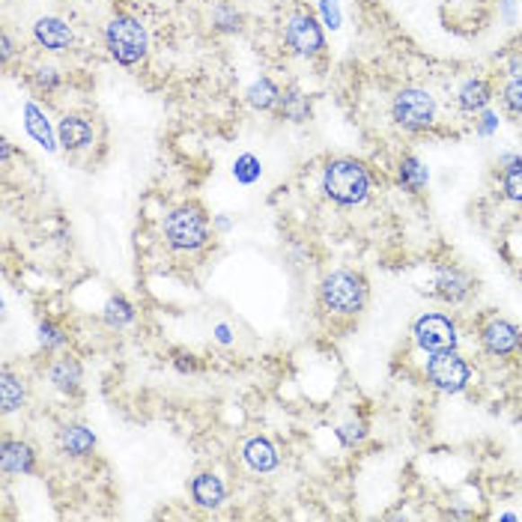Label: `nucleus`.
Wrapping results in <instances>:
<instances>
[{
	"instance_id": "26",
	"label": "nucleus",
	"mask_w": 522,
	"mask_h": 522,
	"mask_svg": "<svg viewBox=\"0 0 522 522\" xmlns=\"http://www.w3.org/2000/svg\"><path fill=\"white\" fill-rule=\"evenodd\" d=\"M505 194L510 200L522 203V162H514L505 171Z\"/></svg>"
},
{
	"instance_id": "18",
	"label": "nucleus",
	"mask_w": 522,
	"mask_h": 522,
	"mask_svg": "<svg viewBox=\"0 0 522 522\" xmlns=\"http://www.w3.org/2000/svg\"><path fill=\"white\" fill-rule=\"evenodd\" d=\"M24 403H27L24 382L15 373L4 370V379H0V409H4V415L18 412V409H24Z\"/></svg>"
},
{
	"instance_id": "21",
	"label": "nucleus",
	"mask_w": 522,
	"mask_h": 522,
	"mask_svg": "<svg viewBox=\"0 0 522 522\" xmlns=\"http://www.w3.org/2000/svg\"><path fill=\"white\" fill-rule=\"evenodd\" d=\"M102 316H105V323L111 325V329H123V325L135 323L137 311L126 296H111L105 302V311H102Z\"/></svg>"
},
{
	"instance_id": "20",
	"label": "nucleus",
	"mask_w": 522,
	"mask_h": 522,
	"mask_svg": "<svg viewBox=\"0 0 522 522\" xmlns=\"http://www.w3.org/2000/svg\"><path fill=\"white\" fill-rule=\"evenodd\" d=\"M245 96H248V105H251V108H257V111H272V108H278V102H281V90L275 87V81L260 78V81L251 84Z\"/></svg>"
},
{
	"instance_id": "31",
	"label": "nucleus",
	"mask_w": 522,
	"mask_h": 522,
	"mask_svg": "<svg viewBox=\"0 0 522 522\" xmlns=\"http://www.w3.org/2000/svg\"><path fill=\"white\" fill-rule=\"evenodd\" d=\"M508 72L514 75V78H522V49H517L514 54H510V60H508Z\"/></svg>"
},
{
	"instance_id": "2",
	"label": "nucleus",
	"mask_w": 522,
	"mask_h": 522,
	"mask_svg": "<svg viewBox=\"0 0 522 522\" xmlns=\"http://www.w3.org/2000/svg\"><path fill=\"white\" fill-rule=\"evenodd\" d=\"M105 45H108V54L119 66H137L149 54V33L141 18L119 13L105 27Z\"/></svg>"
},
{
	"instance_id": "10",
	"label": "nucleus",
	"mask_w": 522,
	"mask_h": 522,
	"mask_svg": "<svg viewBox=\"0 0 522 522\" xmlns=\"http://www.w3.org/2000/svg\"><path fill=\"white\" fill-rule=\"evenodd\" d=\"M33 40L42 45L45 51H69L75 36H72V27L63 22V18H54V15H45L40 22L33 24Z\"/></svg>"
},
{
	"instance_id": "30",
	"label": "nucleus",
	"mask_w": 522,
	"mask_h": 522,
	"mask_svg": "<svg viewBox=\"0 0 522 522\" xmlns=\"http://www.w3.org/2000/svg\"><path fill=\"white\" fill-rule=\"evenodd\" d=\"M338 436L343 439V445H352V442H358L361 436H365V427H361V424H347V427H341Z\"/></svg>"
},
{
	"instance_id": "13",
	"label": "nucleus",
	"mask_w": 522,
	"mask_h": 522,
	"mask_svg": "<svg viewBox=\"0 0 522 522\" xmlns=\"http://www.w3.org/2000/svg\"><path fill=\"white\" fill-rule=\"evenodd\" d=\"M191 499H194V505L203 510H216L224 505V499H227V487H224V481L216 472H200L198 478L191 481Z\"/></svg>"
},
{
	"instance_id": "6",
	"label": "nucleus",
	"mask_w": 522,
	"mask_h": 522,
	"mask_svg": "<svg viewBox=\"0 0 522 522\" xmlns=\"http://www.w3.org/2000/svg\"><path fill=\"white\" fill-rule=\"evenodd\" d=\"M284 42L290 45V51L298 54V58H316V54H323L325 36H323L320 22H316V15H311L307 9H296V13L287 18Z\"/></svg>"
},
{
	"instance_id": "5",
	"label": "nucleus",
	"mask_w": 522,
	"mask_h": 522,
	"mask_svg": "<svg viewBox=\"0 0 522 522\" xmlns=\"http://www.w3.org/2000/svg\"><path fill=\"white\" fill-rule=\"evenodd\" d=\"M391 114H394V123L400 128L424 132V128H430L436 123V99H433V93L424 87H403L394 96Z\"/></svg>"
},
{
	"instance_id": "12",
	"label": "nucleus",
	"mask_w": 522,
	"mask_h": 522,
	"mask_svg": "<svg viewBox=\"0 0 522 522\" xmlns=\"http://www.w3.org/2000/svg\"><path fill=\"white\" fill-rule=\"evenodd\" d=\"M242 460L248 463L251 472L257 474H269L278 469L281 456H278V447L266 439V436H251V439L242 445Z\"/></svg>"
},
{
	"instance_id": "1",
	"label": "nucleus",
	"mask_w": 522,
	"mask_h": 522,
	"mask_svg": "<svg viewBox=\"0 0 522 522\" xmlns=\"http://www.w3.org/2000/svg\"><path fill=\"white\" fill-rule=\"evenodd\" d=\"M323 191L325 198L341 203V207H358L370 194V173L356 158H334L323 171Z\"/></svg>"
},
{
	"instance_id": "11",
	"label": "nucleus",
	"mask_w": 522,
	"mask_h": 522,
	"mask_svg": "<svg viewBox=\"0 0 522 522\" xmlns=\"http://www.w3.org/2000/svg\"><path fill=\"white\" fill-rule=\"evenodd\" d=\"M36 451L22 439H4L0 447V472L4 474H33Z\"/></svg>"
},
{
	"instance_id": "15",
	"label": "nucleus",
	"mask_w": 522,
	"mask_h": 522,
	"mask_svg": "<svg viewBox=\"0 0 522 522\" xmlns=\"http://www.w3.org/2000/svg\"><path fill=\"white\" fill-rule=\"evenodd\" d=\"M58 442L63 447V454L78 456V460L96 451V436H93V430H87L84 424H63Z\"/></svg>"
},
{
	"instance_id": "14",
	"label": "nucleus",
	"mask_w": 522,
	"mask_h": 522,
	"mask_svg": "<svg viewBox=\"0 0 522 522\" xmlns=\"http://www.w3.org/2000/svg\"><path fill=\"white\" fill-rule=\"evenodd\" d=\"M58 137L66 153H78V149H87L93 144V123L78 114H69L60 119Z\"/></svg>"
},
{
	"instance_id": "16",
	"label": "nucleus",
	"mask_w": 522,
	"mask_h": 522,
	"mask_svg": "<svg viewBox=\"0 0 522 522\" xmlns=\"http://www.w3.org/2000/svg\"><path fill=\"white\" fill-rule=\"evenodd\" d=\"M436 287H439V296L445 302H463L465 296L472 293V278L463 272V269H439L436 275Z\"/></svg>"
},
{
	"instance_id": "35",
	"label": "nucleus",
	"mask_w": 522,
	"mask_h": 522,
	"mask_svg": "<svg viewBox=\"0 0 522 522\" xmlns=\"http://www.w3.org/2000/svg\"><path fill=\"white\" fill-rule=\"evenodd\" d=\"M6 4H9V0H6Z\"/></svg>"
},
{
	"instance_id": "23",
	"label": "nucleus",
	"mask_w": 522,
	"mask_h": 522,
	"mask_svg": "<svg viewBox=\"0 0 522 522\" xmlns=\"http://www.w3.org/2000/svg\"><path fill=\"white\" fill-rule=\"evenodd\" d=\"M278 111H281V117L293 119V123H302V119H307V99L298 93L296 87L281 93V102H278Z\"/></svg>"
},
{
	"instance_id": "28",
	"label": "nucleus",
	"mask_w": 522,
	"mask_h": 522,
	"mask_svg": "<svg viewBox=\"0 0 522 522\" xmlns=\"http://www.w3.org/2000/svg\"><path fill=\"white\" fill-rule=\"evenodd\" d=\"M40 341H42V347L45 349H60V347H66V334H63V329H58L54 323L45 320L40 325Z\"/></svg>"
},
{
	"instance_id": "9",
	"label": "nucleus",
	"mask_w": 522,
	"mask_h": 522,
	"mask_svg": "<svg viewBox=\"0 0 522 522\" xmlns=\"http://www.w3.org/2000/svg\"><path fill=\"white\" fill-rule=\"evenodd\" d=\"M481 341H483V347H487V352H492V356H514V352L522 347L519 329L508 320H492V323L483 325Z\"/></svg>"
},
{
	"instance_id": "3",
	"label": "nucleus",
	"mask_w": 522,
	"mask_h": 522,
	"mask_svg": "<svg viewBox=\"0 0 522 522\" xmlns=\"http://www.w3.org/2000/svg\"><path fill=\"white\" fill-rule=\"evenodd\" d=\"M320 302L329 314L338 316H356L365 311L367 302V287L365 278L349 272V269H338L329 272L320 284Z\"/></svg>"
},
{
	"instance_id": "17",
	"label": "nucleus",
	"mask_w": 522,
	"mask_h": 522,
	"mask_svg": "<svg viewBox=\"0 0 522 522\" xmlns=\"http://www.w3.org/2000/svg\"><path fill=\"white\" fill-rule=\"evenodd\" d=\"M456 102H460L463 111H469V114H478V111H483L492 102L490 81H483V78L465 81L463 87H460V93H456Z\"/></svg>"
},
{
	"instance_id": "8",
	"label": "nucleus",
	"mask_w": 522,
	"mask_h": 522,
	"mask_svg": "<svg viewBox=\"0 0 522 522\" xmlns=\"http://www.w3.org/2000/svg\"><path fill=\"white\" fill-rule=\"evenodd\" d=\"M415 341L427 352H442L456 347V325L442 314H424L415 323Z\"/></svg>"
},
{
	"instance_id": "4",
	"label": "nucleus",
	"mask_w": 522,
	"mask_h": 522,
	"mask_svg": "<svg viewBox=\"0 0 522 522\" xmlns=\"http://www.w3.org/2000/svg\"><path fill=\"white\" fill-rule=\"evenodd\" d=\"M162 233L173 251H200L209 242V221L198 203H182L164 216Z\"/></svg>"
},
{
	"instance_id": "29",
	"label": "nucleus",
	"mask_w": 522,
	"mask_h": 522,
	"mask_svg": "<svg viewBox=\"0 0 522 522\" xmlns=\"http://www.w3.org/2000/svg\"><path fill=\"white\" fill-rule=\"evenodd\" d=\"M33 81H36V87L49 93V90H54L60 84V75H58V69H54V66H42V69H36Z\"/></svg>"
},
{
	"instance_id": "32",
	"label": "nucleus",
	"mask_w": 522,
	"mask_h": 522,
	"mask_svg": "<svg viewBox=\"0 0 522 522\" xmlns=\"http://www.w3.org/2000/svg\"><path fill=\"white\" fill-rule=\"evenodd\" d=\"M323 13H325V18H329V27H338V6H334V0H323Z\"/></svg>"
},
{
	"instance_id": "25",
	"label": "nucleus",
	"mask_w": 522,
	"mask_h": 522,
	"mask_svg": "<svg viewBox=\"0 0 522 522\" xmlns=\"http://www.w3.org/2000/svg\"><path fill=\"white\" fill-rule=\"evenodd\" d=\"M400 180H403L409 189H421V182L427 180V171L418 158H403V164H400Z\"/></svg>"
},
{
	"instance_id": "7",
	"label": "nucleus",
	"mask_w": 522,
	"mask_h": 522,
	"mask_svg": "<svg viewBox=\"0 0 522 522\" xmlns=\"http://www.w3.org/2000/svg\"><path fill=\"white\" fill-rule=\"evenodd\" d=\"M427 376L445 394H456V391L469 385L472 370L456 349H442V352H430V358H427Z\"/></svg>"
},
{
	"instance_id": "34",
	"label": "nucleus",
	"mask_w": 522,
	"mask_h": 522,
	"mask_svg": "<svg viewBox=\"0 0 522 522\" xmlns=\"http://www.w3.org/2000/svg\"><path fill=\"white\" fill-rule=\"evenodd\" d=\"M13 58V40H9V33H4V60Z\"/></svg>"
},
{
	"instance_id": "27",
	"label": "nucleus",
	"mask_w": 522,
	"mask_h": 522,
	"mask_svg": "<svg viewBox=\"0 0 522 522\" xmlns=\"http://www.w3.org/2000/svg\"><path fill=\"white\" fill-rule=\"evenodd\" d=\"M501 99H505V105L514 111V114H522V78L510 75L508 84L501 87Z\"/></svg>"
},
{
	"instance_id": "24",
	"label": "nucleus",
	"mask_w": 522,
	"mask_h": 522,
	"mask_svg": "<svg viewBox=\"0 0 522 522\" xmlns=\"http://www.w3.org/2000/svg\"><path fill=\"white\" fill-rule=\"evenodd\" d=\"M260 173H263V167H260V158H257V155H251V153L239 155V158H236V164H233V176H236L239 182H245V185L257 182V180H260Z\"/></svg>"
},
{
	"instance_id": "19",
	"label": "nucleus",
	"mask_w": 522,
	"mask_h": 522,
	"mask_svg": "<svg viewBox=\"0 0 522 522\" xmlns=\"http://www.w3.org/2000/svg\"><path fill=\"white\" fill-rule=\"evenodd\" d=\"M81 365L75 358H58L51 365V382H54V388H60V391H66V394H75V391L81 388Z\"/></svg>"
},
{
	"instance_id": "33",
	"label": "nucleus",
	"mask_w": 522,
	"mask_h": 522,
	"mask_svg": "<svg viewBox=\"0 0 522 522\" xmlns=\"http://www.w3.org/2000/svg\"><path fill=\"white\" fill-rule=\"evenodd\" d=\"M216 338H218V343H230L233 338H230V325H218V329H216Z\"/></svg>"
},
{
	"instance_id": "22",
	"label": "nucleus",
	"mask_w": 522,
	"mask_h": 522,
	"mask_svg": "<svg viewBox=\"0 0 522 522\" xmlns=\"http://www.w3.org/2000/svg\"><path fill=\"white\" fill-rule=\"evenodd\" d=\"M24 126H27V132L36 137V144H42L45 149H54V137H51L49 119H45V114L33 105V102H27V105H24Z\"/></svg>"
}]
</instances>
